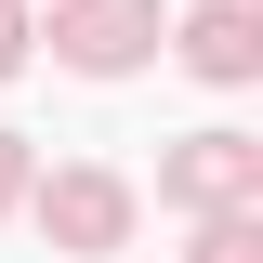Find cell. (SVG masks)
<instances>
[{"label": "cell", "mask_w": 263, "mask_h": 263, "mask_svg": "<svg viewBox=\"0 0 263 263\" xmlns=\"http://www.w3.org/2000/svg\"><path fill=\"white\" fill-rule=\"evenodd\" d=\"M66 66H92V79H119L132 53H145V40H158V0H79V13H66Z\"/></svg>", "instance_id": "1"}, {"label": "cell", "mask_w": 263, "mask_h": 263, "mask_svg": "<svg viewBox=\"0 0 263 263\" xmlns=\"http://www.w3.org/2000/svg\"><path fill=\"white\" fill-rule=\"evenodd\" d=\"M40 224H53L66 250H119V237H132V184H105V171H53Z\"/></svg>", "instance_id": "2"}, {"label": "cell", "mask_w": 263, "mask_h": 263, "mask_svg": "<svg viewBox=\"0 0 263 263\" xmlns=\"http://www.w3.org/2000/svg\"><path fill=\"white\" fill-rule=\"evenodd\" d=\"M250 53H263V40H250V13H237V0H211V13L184 27V66H197V79H250Z\"/></svg>", "instance_id": "3"}, {"label": "cell", "mask_w": 263, "mask_h": 263, "mask_svg": "<svg viewBox=\"0 0 263 263\" xmlns=\"http://www.w3.org/2000/svg\"><path fill=\"white\" fill-rule=\"evenodd\" d=\"M250 184V145H237V132H197L184 158H171V197H237Z\"/></svg>", "instance_id": "4"}, {"label": "cell", "mask_w": 263, "mask_h": 263, "mask_svg": "<svg viewBox=\"0 0 263 263\" xmlns=\"http://www.w3.org/2000/svg\"><path fill=\"white\" fill-rule=\"evenodd\" d=\"M197 263H250V224H211V237H197Z\"/></svg>", "instance_id": "5"}, {"label": "cell", "mask_w": 263, "mask_h": 263, "mask_svg": "<svg viewBox=\"0 0 263 263\" xmlns=\"http://www.w3.org/2000/svg\"><path fill=\"white\" fill-rule=\"evenodd\" d=\"M13 53H27V13H13V0H0V79H13Z\"/></svg>", "instance_id": "6"}, {"label": "cell", "mask_w": 263, "mask_h": 263, "mask_svg": "<svg viewBox=\"0 0 263 263\" xmlns=\"http://www.w3.org/2000/svg\"><path fill=\"white\" fill-rule=\"evenodd\" d=\"M0 197H13V132H0Z\"/></svg>", "instance_id": "7"}]
</instances>
